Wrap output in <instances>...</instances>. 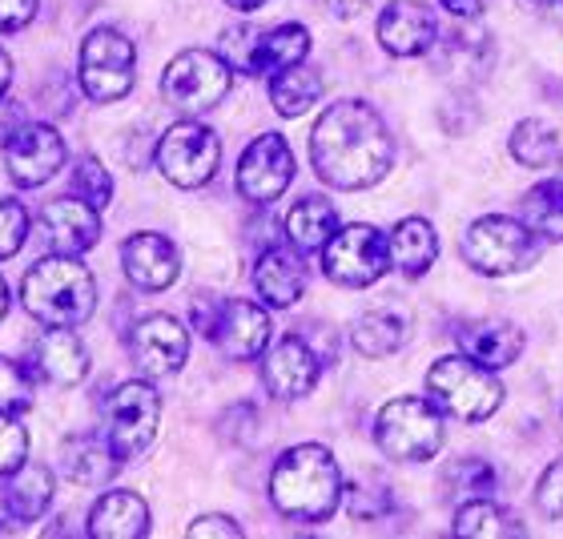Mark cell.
I'll list each match as a JSON object with an SVG mask.
<instances>
[{"instance_id":"obj_1","label":"cell","mask_w":563,"mask_h":539,"mask_svg":"<svg viewBox=\"0 0 563 539\" xmlns=\"http://www.w3.org/2000/svg\"><path fill=\"white\" fill-rule=\"evenodd\" d=\"M310 162L322 186L358 194L378 186L395 165V138L371 101H334L310 133Z\"/></svg>"},{"instance_id":"obj_2","label":"cell","mask_w":563,"mask_h":539,"mask_svg":"<svg viewBox=\"0 0 563 539\" xmlns=\"http://www.w3.org/2000/svg\"><path fill=\"white\" fill-rule=\"evenodd\" d=\"M271 504L290 524H327L342 504V471L330 447L298 443L282 451L271 471Z\"/></svg>"},{"instance_id":"obj_3","label":"cell","mask_w":563,"mask_h":539,"mask_svg":"<svg viewBox=\"0 0 563 539\" xmlns=\"http://www.w3.org/2000/svg\"><path fill=\"white\" fill-rule=\"evenodd\" d=\"M21 302L41 327H81L97 310V278L73 254H48L21 278Z\"/></svg>"},{"instance_id":"obj_4","label":"cell","mask_w":563,"mask_h":539,"mask_svg":"<svg viewBox=\"0 0 563 539\" xmlns=\"http://www.w3.org/2000/svg\"><path fill=\"white\" fill-rule=\"evenodd\" d=\"M504 383L495 371L471 363L467 354H443L427 371V399L455 422H487L504 407Z\"/></svg>"},{"instance_id":"obj_5","label":"cell","mask_w":563,"mask_h":539,"mask_svg":"<svg viewBox=\"0 0 563 539\" xmlns=\"http://www.w3.org/2000/svg\"><path fill=\"white\" fill-rule=\"evenodd\" d=\"M463 262L483 278H511L540 262L543 242L511 213H483L463 230Z\"/></svg>"},{"instance_id":"obj_6","label":"cell","mask_w":563,"mask_h":539,"mask_svg":"<svg viewBox=\"0 0 563 539\" xmlns=\"http://www.w3.org/2000/svg\"><path fill=\"white\" fill-rule=\"evenodd\" d=\"M446 415L427 395H399L378 407L375 447L390 463H427L443 451Z\"/></svg>"},{"instance_id":"obj_7","label":"cell","mask_w":563,"mask_h":539,"mask_svg":"<svg viewBox=\"0 0 563 539\" xmlns=\"http://www.w3.org/2000/svg\"><path fill=\"white\" fill-rule=\"evenodd\" d=\"M230 85L234 65L213 48H181L162 73V97L186 118L218 109L230 97Z\"/></svg>"},{"instance_id":"obj_8","label":"cell","mask_w":563,"mask_h":539,"mask_svg":"<svg viewBox=\"0 0 563 539\" xmlns=\"http://www.w3.org/2000/svg\"><path fill=\"white\" fill-rule=\"evenodd\" d=\"M153 165L162 177L177 189H201L210 186L218 165H222V138L201 125L198 118H181L157 138L153 145Z\"/></svg>"},{"instance_id":"obj_9","label":"cell","mask_w":563,"mask_h":539,"mask_svg":"<svg viewBox=\"0 0 563 539\" xmlns=\"http://www.w3.org/2000/svg\"><path fill=\"white\" fill-rule=\"evenodd\" d=\"M77 81L81 94L97 106H113L130 97L137 81V48L118 29H93L81 41V61H77Z\"/></svg>"},{"instance_id":"obj_10","label":"cell","mask_w":563,"mask_h":539,"mask_svg":"<svg viewBox=\"0 0 563 539\" xmlns=\"http://www.w3.org/2000/svg\"><path fill=\"white\" fill-rule=\"evenodd\" d=\"M162 427V395L145 378L121 383L106 403V439L121 463H133L153 447Z\"/></svg>"},{"instance_id":"obj_11","label":"cell","mask_w":563,"mask_h":539,"mask_svg":"<svg viewBox=\"0 0 563 539\" xmlns=\"http://www.w3.org/2000/svg\"><path fill=\"white\" fill-rule=\"evenodd\" d=\"M318 254H322V274H327L330 282L346 286V290H366V286H375L378 278H387V270H390L387 234L366 222L339 226Z\"/></svg>"},{"instance_id":"obj_12","label":"cell","mask_w":563,"mask_h":539,"mask_svg":"<svg viewBox=\"0 0 563 539\" xmlns=\"http://www.w3.org/2000/svg\"><path fill=\"white\" fill-rule=\"evenodd\" d=\"M0 157H4L12 186L41 189L65 169L69 145H65L57 125H48V121H21L9 138L0 141Z\"/></svg>"},{"instance_id":"obj_13","label":"cell","mask_w":563,"mask_h":539,"mask_svg":"<svg viewBox=\"0 0 563 539\" xmlns=\"http://www.w3.org/2000/svg\"><path fill=\"white\" fill-rule=\"evenodd\" d=\"M294 150L282 133H258L238 157V194L254 206L278 201L294 182Z\"/></svg>"},{"instance_id":"obj_14","label":"cell","mask_w":563,"mask_h":539,"mask_svg":"<svg viewBox=\"0 0 563 539\" xmlns=\"http://www.w3.org/2000/svg\"><path fill=\"white\" fill-rule=\"evenodd\" d=\"M206 339H213V346H218L225 359L254 363V359H262L266 346H271L274 327L262 302H254V298H225V302H218V310H213V322Z\"/></svg>"},{"instance_id":"obj_15","label":"cell","mask_w":563,"mask_h":539,"mask_svg":"<svg viewBox=\"0 0 563 539\" xmlns=\"http://www.w3.org/2000/svg\"><path fill=\"white\" fill-rule=\"evenodd\" d=\"M322 354L302 339V334H286V339L271 342L262 354V383L274 399L294 403L306 399L322 378Z\"/></svg>"},{"instance_id":"obj_16","label":"cell","mask_w":563,"mask_h":539,"mask_svg":"<svg viewBox=\"0 0 563 539\" xmlns=\"http://www.w3.org/2000/svg\"><path fill=\"white\" fill-rule=\"evenodd\" d=\"M130 359L137 363L141 375H177L189 359V330L174 315H145L130 330Z\"/></svg>"},{"instance_id":"obj_17","label":"cell","mask_w":563,"mask_h":539,"mask_svg":"<svg viewBox=\"0 0 563 539\" xmlns=\"http://www.w3.org/2000/svg\"><path fill=\"white\" fill-rule=\"evenodd\" d=\"M427 57L431 65L443 77H451L455 85H471V81H483L495 65V41L492 33H483L475 29L471 21L455 24L451 33H439L434 36V45L427 48Z\"/></svg>"},{"instance_id":"obj_18","label":"cell","mask_w":563,"mask_h":539,"mask_svg":"<svg viewBox=\"0 0 563 539\" xmlns=\"http://www.w3.org/2000/svg\"><path fill=\"white\" fill-rule=\"evenodd\" d=\"M41 238L53 254H73L81 258L101 242V210H93L81 198H53L45 201V210L36 218Z\"/></svg>"},{"instance_id":"obj_19","label":"cell","mask_w":563,"mask_h":539,"mask_svg":"<svg viewBox=\"0 0 563 539\" xmlns=\"http://www.w3.org/2000/svg\"><path fill=\"white\" fill-rule=\"evenodd\" d=\"M375 36L390 57H427V48L439 36V21L422 0H390L387 9L378 12Z\"/></svg>"},{"instance_id":"obj_20","label":"cell","mask_w":563,"mask_h":539,"mask_svg":"<svg viewBox=\"0 0 563 539\" xmlns=\"http://www.w3.org/2000/svg\"><path fill=\"white\" fill-rule=\"evenodd\" d=\"M121 270H125V278H130L137 290L157 294V290H169L177 282V274H181V254H177V246L165 234L141 230V234L121 242Z\"/></svg>"},{"instance_id":"obj_21","label":"cell","mask_w":563,"mask_h":539,"mask_svg":"<svg viewBox=\"0 0 563 539\" xmlns=\"http://www.w3.org/2000/svg\"><path fill=\"white\" fill-rule=\"evenodd\" d=\"M310 57V29L298 21L274 24L266 33H250V48L242 57V69L238 73H254V77H274V73L290 69V65H302Z\"/></svg>"},{"instance_id":"obj_22","label":"cell","mask_w":563,"mask_h":539,"mask_svg":"<svg viewBox=\"0 0 563 539\" xmlns=\"http://www.w3.org/2000/svg\"><path fill=\"white\" fill-rule=\"evenodd\" d=\"M459 354H467L471 363L487 366V371H504V366L519 363L523 354V330L504 318H475L455 330Z\"/></svg>"},{"instance_id":"obj_23","label":"cell","mask_w":563,"mask_h":539,"mask_svg":"<svg viewBox=\"0 0 563 539\" xmlns=\"http://www.w3.org/2000/svg\"><path fill=\"white\" fill-rule=\"evenodd\" d=\"M254 290L258 302L274 306V310H290L294 302H302L306 294V266L302 254L290 246H266L254 262Z\"/></svg>"},{"instance_id":"obj_24","label":"cell","mask_w":563,"mask_h":539,"mask_svg":"<svg viewBox=\"0 0 563 539\" xmlns=\"http://www.w3.org/2000/svg\"><path fill=\"white\" fill-rule=\"evenodd\" d=\"M33 366L53 387H77L89 378V351L69 327H45V334L33 342Z\"/></svg>"},{"instance_id":"obj_25","label":"cell","mask_w":563,"mask_h":539,"mask_svg":"<svg viewBox=\"0 0 563 539\" xmlns=\"http://www.w3.org/2000/svg\"><path fill=\"white\" fill-rule=\"evenodd\" d=\"M53 492H57L53 471L45 463H29V459L0 480V504H4L12 524H36L53 504Z\"/></svg>"},{"instance_id":"obj_26","label":"cell","mask_w":563,"mask_h":539,"mask_svg":"<svg viewBox=\"0 0 563 539\" xmlns=\"http://www.w3.org/2000/svg\"><path fill=\"white\" fill-rule=\"evenodd\" d=\"M387 250H390V270H399L402 278L419 282L439 262V234H434V226L427 218L411 213V218L390 226Z\"/></svg>"},{"instance_id":"obj_27","label":"cell","mask_w":563,"mask_h":539,"mask_svg":"<svg viewBox=\"0 0 563 539\" xmlns=\"http://www.w3.org/2000/svg\"><path fill=\"white\" fill-rule=\"evenodd\" d=\"M89 536L97 539H141L150 536V504L137 492H106L89 512Z\"/></svg>"},{"instance_id":"obj_28","label":"cell","mask_w":563,"mask_h":539,"mask_svg":"<svg viewBox=\"0 0 563 539\" xmlns=\"http://www.w3.org/2000/svg\"><path fill=\"white\" fill-rule=\"evenodd\" d=\"M121 459L113 455L109 439H97V435H69L60 443V471L69 475L73 483L81 487H101L118 475Z\"/></svg>"},{"instance_id":"obj_29","label":"cell","mask_w":563,"mask_h":539,"mask_svg":"<svg viewBox=\"0 0 563 539\" xmlns=\"http://www.w3.org/2000/svg\"><path fill=\"white\" fill-rule=\"evenodd\" d=\"M334 230H339V210L327 198H318V194L298 198L290 206V213H286V238H290V246L298 254H318Z\"/></svg>"},{"instance_id":"obj_30","label":"cell","mask_w":563,"mask_h":539,"mask_svg":"<svg viewBox=\"0 0 563 539\" xmlns=\"http://www.w3.org/2000/svg\"><path fill=\"white\" fill-rule=\"evenodd\" d=\"M519 222L528 226L531 234L548 242H563V177L552 174L536 182L519 201Z\"/></svg>"},{"instance_id":"obj_31","label":"cell","mask_w":563,"mask_h":539,"mask_svg":"<svg viewBox=\"0 0 563 539\" xmlns=\"http://www.w3.org/2000/svg\"><path fill=\"white\" fill-rule=\"evenodd\" d=\"M455 536L459 539H523L528 528L487 495V499H463V504L455 507Z\"/></svg>"},{"instance_id":"obj_32","label":"cell","mask_w":563,"mask_h":539,"mask_svg":"<svg viewBox=\"0 0 563 539\" xmlns=\"http://www.w3.org/2000/svg\"><path fill=\"white\" fill-rule=\"evenodd\" d=\"M322 97V73L310 69V65H290L271 77V106L278 109L282 118H302L318 106Z\"/></svg>"},{"instance_id":"obj_33","label":"cell","mask_w":563,"mask_h":539,"mask_svg":"<svg viewBox=\"0 0 563 539\" xmlns=\"http://www.w3.org/2000/svg\"><path fill=\"white\" fill-rule=\"evenodd\" d=\"M507 150H511V157H516L523 169H552L555 157H560V130L543 118H523L516 130H511Z\"/></svg>"},{"instance_id":"obj_34","label":"cell","mask_w":563,"mask_h":539,"mask_svg":"<svg viewBox=\"0 0 563 539\" xmlns=\"http://www.w3.org/2000/svg\"><path fill=\"white\" fill-rule=\"evenodd\" d=\"M351 342L363 359H387V354H395L407 342V322L399 315H390V310H366L354 322Z\"/></svg>"},{"instance_id":"obj_35","label":"cell","mask_w":563,"mask_h":539,"mask_svg":"<svg viewBox=\"0 0 563 539\" xmlns=\"http://www.w3.org/2000/svg\"><path fill=\"white\" fill-rule=\"evenodd\" d=\"M73 198L89 201L93 210H106L109 201H113V177L109 169L97 157H81L77 169H73Z\"/></svg>"},{"instance_id":"obj_36","label":"cell","mask_w":563,"mask_h":539,"mask_svg":"<svg viewBox=\"0 0 563 539\" xmlns=\"http://www.w3.org/2000/svg\"><path fill=\"white\" fill-rule=\"evenodd\" d=\"M446 483L455 487L463 499H495V468L492 463H483V459H459L455 468L446 471Z\"/></svg>"},{"instance_id":"obj_37","label":"cell","mask_w":563,"mask_h":539,"mask_svg":"<svg viewBox=\"0 0 563 539\" xmlns=\"http://www.w3.org/2000/svg\"><path fill=\"white\" fill-rule=\"evenodd\" d=\"M33 407V375L21 363H12L0 354V410L4 415H21Z\"/></svg>"},{"instance_id":"obj_38","label":"cell","mask_w":563,"mask_h":539,"mask_svg":"<svg viewBox=\"0 0 563 539\" xmlns=\"http://www.w3.org/2000/svg\"><path fill=\"white\" fill-rule=\"evenodd\" d=\"M24 242H29V210L21 201L0 198V262L16 258Z\"/></svg>"},{"instance_id":"obj_39","label":"cell","mask_w":563,"mask_h":539,"mask_svg":"<svg viewBox=\"0 0 563 539\" xmlns=\"http://www.w3.org/2000/svg\"><path fill=\"white\" fill-rule=\"evenodd\" d=\"M346 495V512L351 519H363V524H375L390 512V487H363V483H351L342 487Z\"/></svg>"},{"instance_id":"obj_40","label":"cell","mask_w":563,"mask_h":539,"mask_svg":"<svg viewBox=\"0 0 563 539\" xmlns=\"http://www.w3.org/2000/svg\"><path fill=\"white\" fill-rule=\"evenodd\" d=\"M24 459H29V431L16 422V415L0 410V480L21 468Z\"/></svg>"},{"instance_id":"obj_41","label":"cell","mask_w":563,"mask_h":539,"mask_svg":"<svg viewBox=\"0 0 563 539\" xmlns=\"http://www.w3.org/2000/svg\"><path fill=\"white\" fill-rule=\"evenodd\" d=\"M536 504H540L543 516L563 519V459L548 463V471L536 483Z\"/></svg>"},{"instance_id":"obj_42","label":"cell","mask_w":563,"mask_h":539,"mask_svg":"<svg viewBox=\"0 0 563 539\" xmlns=\"http://www.w3.org/2000/svg\"><path fill=\"white\" fill-rule=\"evenodd\" d=\"M41 0H0V33H21L24 24H33Z\"/></svg>"},{"instance_id":"obj_43","label":"cell","mask_w":563,"mask_h":539,"mask_svg":"<svg viewBox=\"0 0 563 539\" xmlns=\"http://www.w3.org/2000/svg\"><path fill=\"white\" fill-rule=\"evenodd\" d=\"M189 536H218V539H242V528H238L230 516H201L189 524Z\"/></svg>"},{"instance_id":"obj_44","label":"cell","mask_w":563,"mask_h":539,"mask_svg":"<svg viewBox=\"0 0 563 539\" xmlns=\"http://www.w3.org/2000/svg\"><path fill=\"white\" fill-rule=\"evenodd\" d=\"M439 4H443L455 21H475V16H483V12H487V4H492V0H439Z\"/></svg>"},{"instance_id":"obj_45","label":"cell","mask_w":563,"mask_h":539,"mask_svg":"<svg viewBox=\"0 0 563 539\" xmlns=\"http://www.w3.org/2000/svg\"><path fill=\"white\" fill-rule=\"evenodd\" d=\"M366 4H371V0H327V9L334 12L339 21H351V16H358Z\"/></svg>"},{"instance_id":"obj_46","label":"cell","mask_w":563,"mask_h":539,"mask_svg":"<svg viewBox=\"0 0 563 539\" xmlns=\"http://www.w3.org/2000/svg\"><path fill=\"white\" fill-rule=\"evenodd\" d=\"M12 89V57L0 48V101H4V94Z\"/></svg>"},{"instance_id":"obj_47","label":"cell","mask_w":563,"mask_h":539,"mask_svg":"<svg viewBox=\"0 0 563 539\" xmlns=\"http://www.w3.org/2000/svg\"><path fill=\"white\" fill-rule=\"evenodd\" d=\"M225 4H230V9H238V12H258L266 0H225Z\"/></svg>"},{"instance_id":"obj_48","label":"cell","mask_w":563,"mask_h":539,"mask_svg":"<svg viewBox=\"0 0 563 539\" xmlns=\"http://www.w3.org/2000/svg\"><path fill=\"white\" fill-rule=\"evenodd\" d=\"M4 315H9V286L0 278V322H4Z\"/></svg>"},{"instance_id":"obj_49","label":"cell","mask_w":563,"mask_h":539,"mask_svg":"<svg viewBox=\"0 0 563 539\" xmlns=\"http://www.w3.org/2000/svg\"><path fill=\"white\" fill-rule=\"evenodd\" d=\"M12 528V519H9V512H4V504H0V536Z\"/></svg>"},{"instance_id":"obj_50","label":"cell","mask_w":563,"mask_h":539,"mask_svg":"<svg viewBox=\"0 0 563 539\" xmlns=\"http://www.w3.org/2000/svg\"><path fill=\"white\" fill-rule=\"evenodd\" d=\"M531 4H540V9H555V4H563V0H531Z\"/></svg>"},{"instance_id":"obj_51","label":"cell","mask_w":563,"mask_h":539,"mask_svg":"<svg viewBox=\"0 0 563 539\" xmlns=\"http://www.w3.org/2000/svg\"><path fill=\"white\" fill-rule=\"evenodd\" d=\"M555 174L563 177V150H560V157H555Z\"/></svg>"}]
</instances>
